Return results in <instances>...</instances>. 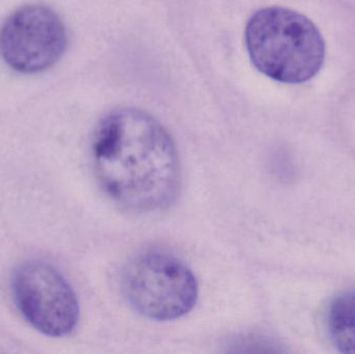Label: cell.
Segmentation results:
<instances>
[{
	"label": "cell",
	"mask_w": 355,
	"mask_h": 354,
	"mask_svg": "<svg viewBox=\"0 0 355 354\" xmlns=\"http://www.w3.org/2000/svg\"><path fill=\"white\" fill-rule=\"evenodd\" d=\"M327 332L338 351L355 354V290L342 293L331 303Z\"/></svg>",
	"instance_id": "cell-6"
},
{
	"label": "cell",
	"mask_w": 355,
	"mask_h": 354,
	"mask_svg": "<svg viewBox=\"0 0 355 354\" xmlns=\"http://www.w3.org/2000/svg\"><path fill=\"white\" fill-rule=\"evenodd\" d=\"M96 176L106 195L133 213H155L176 201L179 154L159 121L139 108L122 107L98 124L92 143Z\"/></svg>",
	"instance_id": "cell-1"
},
{
	"label": "cell",
	"mask_w": 355,
	"mask_h": 354,
	"mask_svg": "<svg viewBox=\"0 0 355 354\" xmlns=\"http://www.w3.org/2000/svg\"><path fill=\"white\" fill-rule=\"evenodd\" d=\"M12 294L23 318L45 336L62 338L76 328V294L50 264L31 260L19 265L12 276Z\"/></svg>",
	"instance_id": "cell-4"
},
{
	"label": "cell",
	"mask_w": 355,
	"mask_h": 354,
	"mask_svg": "<svg viewBox=\"0 0 355 354\" xmlns=\"http://www.w3.org/2000/svg\"><path fill=\"white\" fill-rule=\"evenodd\" d=\"M67 43L60 17L40 4L19 8L0 28V56L12 70L24 74L51 68L64 55Z\"/></svg>",
	"instance_id": "cell-5"
},
{
	"label": "cell",
	"mask_w": 355,
	"mask_h": 354,
	"mask_svg": "<svg viewBox=\"0 0 355 354\" xmlns=\"http://www.w3.org/2000/svg\"><path fill=\"white\" fill-rule=\"evenodd\" d=\"M245 46L257 70L288 85L311 80L324 64L320 30L308 17L282 6L261 8L250 17Z\"/></svg>",
	"instance_id": "cell-2"
},
{
	"label": "cell",
	"mask_w": 355,
	"mask_h": 354,
	"mask_svg": "<svg viewBox=\"0 0 355 354\" xmlns=\"http://www.w3.org/2000/svg\"><path fill=\"white\" fill-rule=\"evenodd\" d=\"M121 287L137 313L156 321L183 317L198 297V281L187 264L160 249H147L131 257L123 268Z\"/></svg>",
	"instance_id": "cell-3"
}]
</instances>
